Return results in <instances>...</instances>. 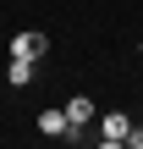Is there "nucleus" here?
I'll return each mask as SVG.
<instances>
[{
    "mask_svg": "<svg viewBox=\"0 0 143 149\" xmlns=\"http://www.w3.org/2000/svg\"><path fill=\"white\" fill-rule=\"evenodd\" d=\"M33 66H39V61L11 55V61H6V83H11V88H28V83H33Z\"/></svg>",
    "mask_w": 143,
    "mask_h": 149,
    "instance_id": "obj_3",
    "label": "nucleus"
},
{
    "mask_svg": "<svg viewBox=\"0 0 143 149\" xmlns=\"http://www.w3.org/2000/svg\"><path fill=\"white\" fill-rule=\"evenodd\" d=\"M66 122H72V127H88V122H94V100H88V94L66 100Z\"/></svg>",
    "mask_w": 143,
    "mask_h": 149,
    "instance_id": "obj_5",
    "label": "nucleus"
},
{
    "mask_svg": "<svg viewBox=\"0 0 143 149\" xmlns=\"http://www.w3.org/2000/svg\"><path fill=\"white\" fill-rule=\"evenodd\" d=\"M99 138H105V144H132V149L143 144V133L121 116V111H110V116H105V133H99Z\"/></svg>",
    "mask_w": 143,
    "mask_h": 149,
    "instance_id": "obj_1",
    "label": "nucleus"
},
{
    "mask_svg": "<svg viewBox=\"0 0 143 149\" xmlns=\"http://www.w3.org/2000/svg\"><path fill=\"white\" fill-rule=\"evenodd\" d=\"M44 50H50L44 33H17L11 39V55H22V61H44Z\"/></svg>",
    "mask_w": 143,
    "mask_h": 149,
    "instance_id": "obj_2",
    "label": "nucleus"
},
{
    "mask_svg": "<svg viewBox=\"0 0 143 149\" xmlns=\"http://www.w3.org/2000/svg\"><path fill=\"white\" fill-rule=\"evenodd\" d=\"M39 133H44V138H66V133H72L66 105H61V111H44V116H39Z\"/></svg>",
    "mask_w": 143,
    "mask_h": 149,
    "instance_id": "obj_4",
    "label": "nucleus"
}]
</instances>
